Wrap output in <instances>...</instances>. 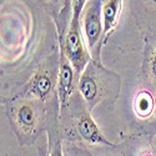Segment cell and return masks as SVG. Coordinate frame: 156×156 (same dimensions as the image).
I'll list each match as a JSON object with an SVG mask.
<instances>
[{
  "label": "cell",
  "instance_id": "6da1fadb",
  "mask_svg": "<svg viewBox=\"0 0 156 156\" xmlns=\"http://www.w3.org/2000/svg\"><path fill=\"white\" fill-rule=\"evenodd\" d=\"M121 77L106 68L100 61L91 60L77 80V89L85 100L87 110L91 111L105 100H115L120 90Z\"/></svg>",
  "mask_w": 156,
  "mask_h": 156
},
{
  "label": "cell",
  "instance_id": "7a4b0ae2",
  "mask_svg": "<svg viewBox=\"0 0 156 156\" xmlns=\"http://www.w3.org/2000/svg\"><path fill=\"white\" fill-rule=\"evenodd\" d=\"M87 2L85 0H76L73 2V10L68 25H62V30L59 28V45L70 60L75 70L76 77L79 80L80 75L85 70L86 65L91 61L86 43H84L81 33V12Z\"/></svg>",
  "mask_w": 156,
  "mask_h": 156
},
{
  "label": "cell",
  "instance_id": "3957f363",
  "mask_svg": "<svg viewBox=\"0 0 156 156\" xmlns=\"http://www.w3.org/2000/svg\"><path fill=\"white\" fill-rule=\"evenodd\" d=\"M83 27L86 46L90 55H91V59L95 61H100V51L102 44H105L101 2H90L87 3V5H85Z\"/></svg>",
  "mask_w": 156,
  "mask_h": 156
},
{
  "label": "cell",
  "instance_id": "277c9868",
  "mask_svg": "<svg viewBox=\"0 0 156 156\" xmlns=\"http://www.w3.org/2000/svg\"><path fill=\"white\" fill-rule=\"evenodd\" d=\"M56 70L55 68L51 69L49 66H41L31 76L20 96L34 98L41 101L46 100L51 93H54L55 86H58V75L55 73Z\"/></svg>",
  "mask_w": 156,
  "mask_h": 156
},
{
  "label": "cell",
  "instance_id": "5b68a950",
  "mask_svg": "<svg viewBox=\"0 0 156 156\" xmlns=\"http://www.w3.org/2000/svg\"><path fill=\"white\" fill-rule=\"evenodd\" d=\"M12 121L18 134H21L25 139L34 140V135L37 134L40 115L39 109L34 101H21L12 108Z\"/></svg>",
  "mask_w": 156,
  "mask_h": 156
},
{
  "label": "cell",
  "instance_id": "8992f818",
  "mask_svg": "<svg viewBox=\"0 0 156 156\" xmlns=\"http://www.w3.org/2000/svg\"><path fill=\"white\" fill-rule=\"evenodd\" d=\"M58 96L60 102V109L66 106L69 98L74 94L75 90V70L68 56L60 49L59 54V66H58Z\"/></svg>",
  "mask_w": 156,
  "mask_h": 156
},
{
  "label": "cell",
  "instance_id": "52a82bcc",
  "mask_svg": "<svg viewBox=\"0 0 156 156\" xmlns=\"http://www.w3.org/2000/svg\"><path fill=\"white\" fill-rule=\"evenodd\" d=\"M75 130L77 135L80 136L85 142L89 144H100V145H106L110 147H116L115 144L110 142L105 136L100 131L99 126L91 118L89 110L81 111L76 118L75 121Z\"/></svg>",
  "mask_w": 156,
  "mask_h": 156
},
{
  "label": "cell",
  "instance_id": "ba28073f",
  "mask_svg": "<svg viewBox=\"0 0 156 156\" xmlns=\"http://www.w3.org/2000/svg\"><path fill=\"white\" fill-rule=\"evenodd\" d=\"M122 9L121 0H108L102 3V24H104V36L105 43L109 35L116 28L120 18V12Z\"/></svg>",
  "mask_w": 156,
  "mask_h": 156
},
{
  "label": "cell",
  "instance_id": "9c48e42d",
  "mask_svg": "<svg viewBox=\"0 0 156 156\" xmlns=\"http://www.w3.org/2000/svg\"><path fill=\"white\" fill-rule=\"evenodd\" d=\"M155 98L149 90H140L134 100V110L140 119H147L154 114Z\"/></svg>",
  "mask_w": 156,
  "mask_h": 156
},
{
  "label": "cell",
  "instance_id": "30bf717a",
  "mask_svg": "<svg viewBox=\"0 0 156 156\" xmlns=\"http://www.w3.org/2000/svg\"><path fill=\"white\" fill-rule=\"evenodd\" d=\"M147 71L150 75L151 83L154 85H156V44L152 48V51H151L149 61H147Z\"/></svg>",
  "mask_w": 156,
  "mask_h": 156
},
{
  "label": "cell",
  "instance_id": "8fae6325",
  "mask_svg": "<svg viewBox=\"0 0 156 156\" xmlns=\"http://www.w3.org/2000/svg\"><path fill=\"white\" fill-rule=\"evenodd\" d=\"M74 156H95V155H93L91 152H89V151H76L75 154H74Z\"/></svg>",
  "mask_w": 156,
  "mask_h": 156
},
{
  "label": "cell",
  "instance_id": "7c38bea8",
  "mask_svg": "<svg viewBox=\"0 0 156 156\" xmlns=\"http://www.w3.org/2000/svg\"><path fill=\"white\" fill-rule=\"evenodd\" d=\"M140 156H154L151 152H144V154H141Z\"/></svg>",
  "mask_w": 156,
  "mask_h": 156
},
{
  "label": "cell",
  "instance_id": "4fadbf2b",
  "mask_svg": "<svg viewBox=\"0 0 156 156\" xmlns=\"http://www.w3.org/2000/svg\"><path fill=\"white\" fill-rule=\"evenodd\" d=\"M154 114L156 116V96H155V109H154Z\"/></svg>",
  "mask_w": 156,
  "mask_h": 156
},
{
  "label": "cell",
  "instance_id": "5bb4252c",
  "mask_svg": "<svg viewBox=\"0 0 156 156\" xmlns=\"http://www.w3.org/2000/svg\"><path fill=\"white\" fill-rule=\"evenodd\" d=\"M154 145H155V147H156V135H155V137H154Z\"/></svg>",
  "mask_w": 156,
  "mask_h": 156
}]
</instances>
